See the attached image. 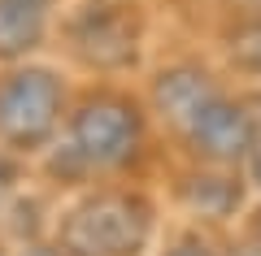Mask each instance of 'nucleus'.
<instances>
[{"label": "nucleus", "instance_id": "obj_1", "mask_svg": "<svg viewBox=\"0 0 261 256\" xmlns=\"http://www.w3.org/2000/svg\"><path fill=\"white\" fill-rule=\"evenodd\" d=\"M144 144V113L122 92H92L65 126V152L57 174H92V169H122L135 161Z\"/></svg>", "mask_w": 261, "mask_h": 256}, {"label": "nucleus", "instance_id": "obj_2", "mask_svg": "<svg viewBox=\"0 0 261 256\" xmlns=\"http://www.w3.org/2000/svg\"><path fill=\"white\" fill-rule=\"evenodd\" d=\"M152 239V204L130 187H100L61 217L65 256H140Z\"/></svg>", "mask_w": 261, "mask_h": 256}, {"label": "nucleus", "instance_id": "obj_3", "mask_svg": "<svg viewBox=\"0 0 261 256\" xmlns=\"http://www.w3.org/2000/svg\"><path fill=\"white\" fill-rule=\"evenodd\" d=\"M65 92L44 65H22L0 78V144L13 152H39L61 126Z\"/></svg>", "mask_w": 261, "mask_h": 256}, {"label": "nucleus", "instance_id": "obj_4", "mask_svg": "<svg viewBox=\"0 0 261 256\" xmlns=\"http://www.w3.org/2000/svg\"><path fill=\"white\" fill-rule=\"evenodd\" d=\"M178 139L196 161L214 165V169H235V165H248L252 152L261 148V122L244 100L222 92Z\"/></svg>", "mask_w": 261, "mask_h": 256}, {"label": "nucleus", "instance_id": "obj_5", "mask_svg": "<svg viewBox=\"0 0 261 256\" xmlns=\"http://www.w3.org/2000/svg\"><path fill=\"white\" fill-rule=\"evenodd\" d=\"M218 96H222L218 78L209 70H200V65H187V61L170 65V70H161L157 78H152V109H157V118L166 122L174 135H183Z\"/></svg>", "mask_w": 261, "mask_h": 256}, {"label": "nucleus", "instance_id": "obj_6", "mask_svg": "<svg viewBox=\"0 0 261 256\" xmlns=\"http://www.w3.org/2000/svg\"><path fill=\"white\" fill-rule=\"evenodd\" d=\"M70 48L96 70L135 65V22L118 9H87L70 26Z\"/></svg>", "mask_w": 261, "mask_h": 256}, {"label": "nucleus", "instance_id": "obj_7", "mask_svg": "<svg viewBox=\"0 0 261 256\" xmlns=\"http://www.w3.org/2000/svg\"><path fill=\"white\" fill-rule=\"evenodd\" d=\"M178 195H183V204L192 213H200V217H231L235 209L244 204V183L235 169H196V174H187L183 183H178Z\"/></svg>", "mask_w": 261, "mask_h": 256}, {"label": "nucleus", "instance_id": "obj_8", "mask_svg": "<svg viewBox=\"0 0 261 256\" xmlns=\"http://www.w3.org/2000/svg\"><path fill=\"white\" fill-rule=\"evenodd\" d=\"M48 13L35 5H13L0 0V61H22L44 44Z\"/></svg>", "mask_w": 261, "mask_h": 256}, {"label": "nucleus", "instance_id": "obj_9", "mask_svg": "<svg viewBox=\"0 0 261 256\" xmlns=\"http://www.w3.org/2000/svg\"><path fill=\"white\" fill-rule=\"evenodd\" d=\"M226 56H231L244 74H257L261 78V18L235 22L231 35H226Z\"/></svg>", "mask_w": 261, "mask_h": 256}, {"label": "nucleus", "instance_id": "obj_10", "mask_svg": "<svg viewBox=\"0 0 261 256\" xmlns=\"http://www.w3.org/2000/svg\"><path fill=\"white\" fill-rule=\"evenodd\" d=\"M166 256H218V247L209 243V239H200L192 230V235H183V239H174V243L166 247Z\"/></svg>", "mask_w": 261, "mask_h": 256}, {"label": "nucleus", "instance_id": "obj_11", "mask_svg": "<svg viewBox=\"0 0 261 256\" xmlns=\"http://www.w3.org/2000/svg\"><path fill=\"white\" fill-rule=\"evenodd\" d=\"M13 183H18V165H13V156H9V152H0V195L9 191Z\"/></svg>", "mask_w": 261, "mask_h": 256}, {"label": "nucleus", "instance_id": "obj_12", "mask_svg": "<svg viewBox=\"0 0 261 256\" xmlns=\"http://www.w3.org/2000/svg\"><path fill=\"white\" fill-rule=\"evenodd\" d=\"M18 256H57V247H44V243H27Z\"/></svg>", "mask_w": 261, "mask_h": 256}, {"label": "nucleus", "instance_id": "obj_13", "mask_svg": "<svg viewBox=\"0 0 261 256\" xmlns=\"http://www.w3.org/2000/svg\"><path fill=\"white\" fill-rule=\"evenodd\" d=\"M248 169H252V178H257V183H261V148H257V152H252V161H248Z\"/></svg>", "mask_w": 261, "mask_h": 256}, {"label": "nucleus", "instance_id": "obj_14", "mask_svg": "<svg viewBox=\"0 0 261 256\" xmlns=\"http://www.w3.org/2000/svg\"><path fill=\"white\" fill-rule=\"evenodd\" d=\"M240 256H261V239H257V243H248V247H240Z\"/></svg>", "mask_w": 261, "mask_h": 256}, {"label": "nucleus", "instance_id": "obj_15", "mask_svg": "<svg viewBox=\"0 0 261 256\" xmlns=\"http://www.w3.org/2000/svg\"><path fill=\"white\" fill-rule=\"evenodd\" d=\"M13 5H35V9H44L48 0H13Z\"/></svg>", "mask_w": 261, "mask_h": 256}]
</instances>
